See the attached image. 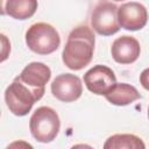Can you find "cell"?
<instances>
[{
    "instance_id": "cell-1",
    "label": "cell",
    "mask_w": 149,
    "mask_h": 149,
    "mask_svg": "<svg viewBox=\"0 0 149 149\" xmlns=\"http://www.w3.org/2000/svg\"><path fill=\"white\" fill-rule=\"evenodd\" d=\"M94 34L87 26H78L71 30L62 52V61L71 70L78 71L87 66L94 52Z\"/></svg>"
},
{
    "instance_id": "cell-2",
    "label": "cell",
    "mask_w": 149,
    "mask_h": 149,
    "mask_svg": "<svg viewBox=\"0 0 149 149\" xmlns=\"http://www.w3.org/2000/svg\"><path fill=\"white\" fill-rule=\"evenodd\" d=\"M61 128L57 112L48 106L38 107L29 120V129L33 137L41 143H49L56 139Z\"/></svg>"
},
{
    "instance_id": "cell-3",
    "label": "cell",
    "mask_w": 149,
    "mask_h": 149,
    "mask_svg": "<svg viewBox=\"0 0 149 149\" xmlns=\"http://www.w3.org/2000/svg\"><path fill=\"white\" fill-rule=\"evenodd\" d=\"M28 48L38 55H49L56 51L61 44V37L56 28L45 22L31 24L26 31Z\"/></svg>"
},
{
    "instance_id": "cell-4",
    "label": "cell",
    "mask_w": 149,
    "mask_h": 149,
    "mask_svg": "<svg viewBox=\"0 0 149 149\" xmlns=\"http://www.w3.org/2000/svg\"><path fill=\"white\" fill-rule=\"evenodd\" d=\"M40 99L36 94L19 79L14 78L13 83L5 91V101L6 105L14 115L24 116L33 108L34 104Z\"/></svg>"
},
{
    "instance_id": "cell-5",
    "label": "cell",
    "mask_w": 149,
    "mask_h": 149,
    "mask_svg": "<svg viewBox=\"0 0 149 149\" xmlns=\"http://www.w3.org/2000/svg\"><path fill=\"white\" fill-rule=\"evenodd\" d=\"M118 6L111 1H100L94 7L91 15L92 28L102 36H111L119 31Z\"/></svg>"
},
{
    "instance_id": "cell-6",
    "label": "cell",
    "mask_w": 149,
    "mask_h": 149,
    "mask_svg": "<svg viewBox=\"0 0 149 149\" xmlns=\"http://www.w3.org/2000/svg\"><path fill=\"white\" fill-rule=\"evenodd\" d=\"M51 70L48 65L41 62H31L15 77L22 84L28 86L38 99H41L45 92V84L50 80Z\"/></svg>"
},
{
    "instance_id": "cell-7",
    "label": "cell",
    "mask_w": 149,
    "mask_h": 149,
    "mask_svg": "<svg viewBox=\"0 0 149 149\" xmlns=\"http://www.w3.org/2000/svg\"><path fill=\"white\" fill-rule=\"evenodd\" d=\"M84 83L90 92L97 95H106L116 85V77L111 68L98 64L84 74Z\"/></svg>"
},
{
    "instance_id": "cell-8",
    "label": "cell",
    "mask_w": 149,
    "mask_h": 149,
    "mask_svg": "<svg viewBox=\"0 0 149 149\" xmlns=\"http://www.w3.org/2000/svg\"><path fill=\"white\" fill-rule=\"evenodd\" d=\"M52 95L63 102H72L80 98L83 84L78 76L72 73L58 74L51 83Z\"/></svg>"
},
{
    "instance_id": "cell-9",
    "label": "cell",
    "mask_w": 149,
    "mask_h": 149,
    "mask_svg": "<svg viewBox=\"0 0 149 149\" xmlns=\"http://www.w3.org/2000/svg\"><path fill=\"white\" fill-rule=\"evenodd\" d=\"M118 20L120 27L126 30H140L147 24L148 12L140 2H125L118 8Z\"/></svg>"
},
{
    "instance_id": "cell-10",
    "label": "cell",
    "mask_w": 149,
    "mask_h": 149,
    "mask_svg": "<svg viewBox=\"0 0 149 149\" xmlns=\"http://www.w3.org/2000/svg\"><path fill=\"white\" fill-rule=\"evenodd\" d=\"M141 52L139 41L129 35H123L114 40L111 47V54L113 59L119 64L134 63Z\"/></svg>"
},
{
    "instance_id": "cell-11",
    "label": "cell",
    "mask_w": 149,
    "mask_h": 149,
    "mask_svg": "<svg viewBox=\"0 0 149 149\" xmlns=\"http://www.w3.org/2000/svg\"><path fill=\"white\" fill-rule=\"evenodd\" d=\"M106 100L115 106H126L141 98L140 92L130 84L120 83L112 88L109 93L105 95Z\"/></svg>"
},
{
    "instance_id": "cell-12",
    "label": "cell",
    "mask_w": 149,
    "mask_h": 149,
    "mask_svg": "<svg viewBox=\"0 0 149 149\" xmlns=\"http://www.w3.org/2000/svg\"><path fill=\"white\" fill-rule=\"evenodd\" d=\"M37 9L35 0H8L5 2L6 13L16 20H26L31 17Z\"/></svg>"
},
{
    "instance_id": "cell-13",
    "label": "cell",
    "mask_w": 149,
    "mask_h": 149,
    "mask_svg": "<svg viewBox=\"0 0 149 149\" xmlns=\"http://www.w3.org/2000/svg\"><path fill=\"white\" fill-rule=\"evenodd\" d=\"M104 149H146V144L134 134H114L105 141Z\"/></svg>"
},
{
    "instance_id": "cell-14",
    "label": "cell",
    "mask_w": 149,
    "mask_h": 149,
    "mask_svg": "<svg viewBox=\"0 0 149 149\" xmlns=\"http://www.w3.org/2000/svg\"><path fill=\"white\" fill-rule=\"evenodd\" d=\"M6 149H34V148L28 142L22 141V140H17V141H14V142L9 143Z\"/></svg>"
},
{
    "instance_id": "cell-15",
    "label": "cell",
    "mask_w": 149,
    "mask_h": 149,
    "mask_svg": "<svg viewBox=\"0 0 149 149\" xmlns=\"http://www.w3.org/2000/svg\"><path fill=\"white\" fill-rule=\"evenodd\" d=\"M140 84L143 86V88L149 91V68L144 69L141 72V74H140Z\"/></svg>"
},
{
    "instance_id": "cell-16",
    "label": "cell",
    "mask_w": 149,
    "mask_h": 149,
    "mask_svg": "<svg viewBox=\"0 0 149 149\" xmlns=\"http://www.w3.org/2000/svg\"><path fill=\"white\" fill-rule=\"evenodd\" d=\"M71 149H93V148L88 144H85V143H78V144L72 146Z\"/></svg>"
},
{
    "instance_id": "cell-17",
    "label": "cell",
    "mask_w": 149,
    "mask_h": 149,
    "mask_svg": "<svg viewBox=\"0 0 149 149\" xmlns=\"http://www.w3.org/2000/svg\"><path fill=\"white\" fill-rule=\"evenodd\" d=\"M148 119H149V107H148Z\"/></svg>"
}]
</instances>
